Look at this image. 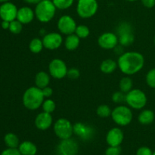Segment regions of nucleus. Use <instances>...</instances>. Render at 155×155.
<instances>
[{"label":"nucleus","instance_id":"nucleus-23","mask_svg":"<svg viewBox=\"0 0 155 155\" xmlns=\"http://www.w3.org/2000/svg\"><path fill=\"white\" fill-rule=\"evenodd\" d=\"M138 120L139 122L143 125L151 124L154 120V113L151 110H144L139 115Z\"/></svg>","mask_w":155,"mask_h":155},{"label":"nucleus","instance_id":"nucleus-4","mask_svg":"<svg viewBox=\"0 0 155 155\" xmlns=\"http://www.w3.org/2000/svg\"><path fill=\"white\" fill-rule=\"evenodd\" d=\"M147 101L146 95L141 89H132L126 94V102L129 107L135 110H140L145 107Z\"/></svg>","mask_w":155,"mask_h":155},{"label":"nucleus","instance_id":"nucleus-34","mask_svg":"<svg viewBox=\"0 0 155 155\" xmlns=\"http://www.w3.org/2000/svg\"><path fill=\"white\" fill-rule=\"evenodd\" d=\"M121 148L120 146H110L107 148L105 155H120Z\"/></svg>","mask_w":155,"mask_h":155},{"label":"nucleus","instance_id":"nucleus-1","mask_svg":"<svg viewBox=\"0 0 155 155\" xmlns=\"http://www.w3.org/2000/svg\"><path fill=\"white\" fill-rule=\"evenodd\" d=\"M145 58L138 51L122 53L117 61V66L123 74L131 76L137 74L143 68Z\"/></svg>","mask_w":155,"mask_h":155},{"label":"nucleus","instance_id":"nucleus-17","mask_svg":"<svg viewBox=\"0 0 155 155\" xmlns=\"http://www.w3.org/2000/svg\"><path fill=\"white\" fill-rule=\"evenodd\" d=\"M53 122L52 116L50 113L42 112L35 118V126L38 130H46L51 126Z\"/></svg>","mask_w":155,"mask_h":155},{"label":"nucleus","instance_id":"nucleus-38","mask_svg":"<svg viewBox=\"0 0 155 155\" xmlns=\"http://www.w3.org/2000/svg\"><path fill=\"white\" fill-rule=\"evenodd\" d=\"M42 91L45 98H50L53 94V89H51V87H49L48 86L43 88V89H42Z\"/></svg>","mask_w":155,"mask_h":155},{"label":"nucleus","instance_id":"nucleus-5","mask_svg":"<svg viewBox=\"0 0 155 155\" xmlns=\"http://www.w3.org/2000/svg\"><path fill=\"white\" fill-rule=\"evenodd\" d=\"M111 117L115 124L121 127H125L129 125L133 120V112L130 107L120 105L112 110Z\"/></svg>","mask_w":155,"mask_h":155},{"label":"nucleus","instance_id":"nucleus-45","mask_svg":"<svg viewBox=\"0 0 155 155\" xmlns=\"http://www.w3.org/2000/svg\"><path fill=\"white\" fill-rule=\"evenodd\" d=\"M153 155H155V151H154V153H153Z\"/></svg>","mask_w":155,"mask_h":155},{"label":"nucleus","instance_id":"nucleus-6","mask_svg":"<svg viewBox=\"0 0 155 155\" xmlns=\"http://www.w3.org/2000/svg\"><path fill=\"white\" fill-rule=\"evenodd\" d=\"M98 8L96 0H78L77 12L79 16L84 19H88L96 14Z\"/></svg>","mask_w":155,"mask_h":155},{"label":"nucleus","instance_id":"nucleus-20","mask_svg":"<svg viewBox=\"0 0 155 155\" xmlns=\"http://www.w3.org/2000/svg\"><path fill=\"white\" fill-rule=\"evenodd\" d=\"M50 82V76L48 73L45 71H39L37 73L35 77V83L36 86L39 89H43L48 86Z\"/></svg>","mask_w":155,"mask_h":155},{"label":"nucleus","instance_id":"nucleus-16","mask_svg":"<svg viewBox=\"0 0 155 155\" xmlns=\"http://www.w3.org/2000/svg\"><path fill=\"white\" fill-rule=\"evenodd\" d=\"M124 133L117 127L112 128L106 136V142L110 146H120L124 140Z\"/></svg>","mask_w":155,"mask_h":155},{"label":"nucleus","instance_id":"nucleus-44","mask_svg":"<svg viewBox=\"0 0 155 155\" xmlns=\"http://www.w3.org/2000/svg\"><path fill=\"white\" fill-rule=\"evenodd\" d=\"M154 44H155V36H154Z\"/></svg>","mask_w":155,"mask_h":155},{"label":"nucleus","instance_id":"nucleus-22","mask_svg":"<svg viewBox=\"0 0 155 155\" xmlns=\"http://www.w3.org/2000/svg\"><path fill=\"white\" fill-rule=\"evenodd\" d=\"M117 62L112 59H106L101 62L100 65V70L102 73L106 74H112L117 68Z\"/></svg>","mask_w":155,"mask_h":155},{"label":"nucleus","instance_id":"nucleus-9","mask_svg":"<svg viewBox=\"0 0 155 155\" xmlns=\"http://www.w3.org/2000/svg\"><path fill=\"white\" fill-rule=\"evenodd\" d=\"M68 71V69L66 64L61 59H53L48 65L49 74L53 78L57 80H61L66 77Z\"/></svg>","mask_w":155,"mask_h":155},{"label":"nucleus","instance_id":"nucleus-14","mask_svg":"<svg viewBox=\"0 0 155 155\" xmlns=\"http://www.w3.org/2000/svg\"><path fill=\"white\" fill-rule=\"evenodd\" d=\"M118 37L116 34L110 32L104 33L98 37V43L101 48L104 49H113L117 45Z\"/></svg>","mask_w":155,"mask_h":155},{"label":"nucleus","instance_id":"nucleus-26","mask_svg":"<svg viewBox=\"0 0 155 155\" xmlns=\"http://www.w3.org/2000/svg\"><path fill=\"white\" fill-rule=\"evenodd\" d=\"M43 48L44 45L42 40L39 38H34V39H32L30 42V45H29V48H30V51L35 53V54L40 52Z\"/></svg>","mask_w":155,"mask_h":155},{"label":"nucleus","instance_id":"nucleus-11","mask_svg":"<svg viewBox=\"0 0 155 155\" xmlns=\"http://www.w3.org/2000/svg\"><path fill=\"white\" fill-rule=\"evenodd\" d=\"M78 148V145L74 140L71 139H64L58 146L57 155H77Z\"/></svg>","mask_w":155,"mask_h":155},{"label":"nucleus","instance_id":"nucleus-2","mask_svg":"<svg viewBox=\"0 0 155 155\" xmlns=\"http://www.w3.org/2000/svg\"><path fill=\"white\" fill-rule=\"evenodd\" d=\"M44 98L45 97L42 89L37 86H32L24 92L23 95V104L28 110H37L42 106Z\"/></svg>","mask_w":155,"mask_h":155},{"label":"nucleus","instance_id":"nucleus-18","mask_svg":"<svg viewBox=\"0 0 155 155\" xmlns=\"http://www.w3.org/2000/svg\"><path fill=\"white\" fill-rule=\"evenodd\" d=\"M35 17V12L30 7L24 6L18 9L17 20L23 24H28L33 21Z\"/></svg>","mask_w":155,"mask_h":155},{"label":"nucleus","instance_id":"nucleus-43","mask_svg":"<svg viewBox=\"0 0 155 155\" xmlns=\"http://www.w3.org/2000/svg\"><path fill=\"white\" fill-rule=\"evenodd\" d=\"M126 1H128V2H135V1H137V0H126Z\"/></svg>","mask_w":155,"mask_h":155},{"label":"nucleus","instance_id":"nucleus-40","mask_svg":"<svg viewBox=\"0 0 155 155\" xmlns=\"http://www.w3.org/2000/svg\"><path fill=\"white\" fill-rule=\"evenodd\" d=\"M1 26L4 30H8L9 27H10V22H9V21H2Z\"/></svg>","mask_w":155,"mask_h":155},{"label":"nucleus","instance_id":"nucleus-31","mask_svg":"<svg viewBox=\"0 0 155 155\" xmlns=\"http://www.w3.org/2000/svg\"><path fill=\"white\" fill-rule=\"evenodd\" d=\"M42 109H43V111L51 114L55 110L56 105L55 103H54V101L53 100L48 98L46 100H44L43 103L42 104Z\"/></svg>","mask_w":155,"mask_h":155},{"label":"nucleus","instance_id":"nucleus-7","mask_svg":"<svg viewBox=\"0 0 155 155\" xmlns=\"http://www.w3.org/2000/svg\"><path fill=\"white\" fill-rule=\"evenodd\" d=\"M54 132L57 137L61 140L71 139L74 133V125L69 120L60 118L54 123Z\"/></svg>","mask_w":155,"mask_h":155},{"label":"nucleus","instance_id":"nucleus-30","mask_svg":"<svg viewBox=\"0 0 155 155\" xmlns=\"http://www.w3.org/2000/svg\"><path fill=\"white\" fill-rule=\"evenodd\" d=\"M23 29V24L18 20H14L10 22V27L8 30L14 34H19Z\"/></svg>","mask_w":155,"mask_h":155},{"label":"nucleus","instance_id":"nucleus-24","mask_svg":"<svg viewBox=\"0 0 155 155\" xmlns=\"http://www.w3.org/2000/svg\"><path fill=\"white\" fill-rule=\"evenodd\" d=\"M5 145L9 148H17L19 146V139L15 134L12 133H7L4 137Z\"/></svg>","mask_w":155,"mask_h":155},{"label":"nucleus","instance_id":"nucleus-13","mask_svg":"<svg viewBox=\"0 0 155 155\" xmlns=\"http://www.w3.org/2000/svg\"><path fill=\"white\" fill-rule=\"evenodd\" d=\"M18 9L16 5L10 2L2 3L0 6V18L2 21H11L17 19Z\"/></svg>","mask_w":155,"mask_h":155},{"label":"nucleus","instance_id":"nucleus-15","mask_svg":"<svg viewBox=\"0 0 155 155\" xmlns=\"http://www.w3.org/2000/svg\"><path fill=\"white\" fill-rule=\"evenodd\" d=\"M74 133L84 141H89L93 138L95 130L91 126L83 123H77L74 125Z\"/></svg>","mask_w":155,"mask_h":155},{"label":"nucleus","instance_id":"nucleus-3","mask_svg":"<svg viewBox=\"0 0 155 155\" xmlns=\"http://www.w3.org/2000/svg\"><path fill=\"white\" fill-rule=\"evenodd\" d=\"M56 9L52 0H41L35 8V16L40 22L48 23L55 15Z\"/></svg>","mask_w":155,"mask_h":155},{"label":"nucleus","instance_id":"nucleus-25","mask_svg":"<svg viewBox=\"0 0 155 155\" xmlns=\"http://www.w3.org/2000/svg\"><path fill=\"white\" fill-rule=\"evenodd\" d=\"M119 86L120 91H122L124 93H127V92H129L130 90L133 89V80L129 77H123L120 80V81Z\"/></svg>","mask_w":155,"mask_h":155},{"label":"nucleus","instance_id":"nucleus-21","mask_svg":"<svg viewBox=\"0 0 155 155\" xmlns=\"http://www.w3.org/2000/svg\"><path fill=\"white\" fill-rule=\"evenodd\" d=\"M80 39L75 34L68 35L64 41V45L66 48L69 51H74V50L77 49L80 45Z\"/></svg>","mask_w":155,"mask_h":155},{"label":"nucleus","instance_id":"nucleus-12","mask_svg":"<svg viewBox=\"0 0 155 155\" xmlns=\"http://www.w3.org/2000/svg\"><path fill=\"white\" fill-rule=\"evenodd\" d=\"M44 48L49 50H55L61 45L63 42V38L58 33H48L44 35L42 38Z\"/></svg>","mask_w":155,"mask_h":155},{"label":"nucleus","instance_id":"nucleus-32","mask_svg":"<svg viewBox=\"0 0 155 155\" xmlns=\"http://www.w3.org/2000/svg\"><path fill=\"white\" fill-rule=\"evenodd\" d=\"M146 83L151 88L155 89V68L150 70L146 75Z\"/></svg>","mask_w":155,"mask_h":155},{"label":"nucleus","instance_id":"nucleus-42","mask_svg":"<svg viewBox=\"0 0 155 155\" xmlns=\"http://www.w3.org/2000/svg\"><path fill=\"white\" fill-rule=\"evenodd\" d=\"M10 0H0V2L4 3V2H9Z\"/></svg>","mask_w":155,"mask_h":155},{"label":"nucleus","instance_id":"nucleus-8","mask_svg":"<svg viewBox=\"0 0 155 155\" xmlns=\"http://www.w3.org/2000/svg\"><path fill=\"white\" fill-rule=\"evenodd\" d=\"M117 32L118 41L122 46H129L133 43L135 36L131 24L127 22L121 23L118 26Z\"/></svg>","mask_w":155,"mask_h":155},{"label":"nucleus","instance_id":"nucleus-28","mask_svg":"<svg viewBox=\"0 0 155 155\" xmlns=\"http://www.w3.org/2000/svg\"><path fill=\"white\" fill-rule=\"evenodd\" d=\"M111 112L112 110H110V107L107 104H101L98 106L96 110L98 116L102 118H106L108 117L109 116H111Z\"/></svg>","mask_w":155,"mask_h":155},{"label":"nucleus","instance_id":"nucleus-41","mask_svg":"<svg viewBox=\"0 0 155 155\" xmlns=\"http://www.w3.org/2000/svg\"><path fill=\"white\" fill-rule=\"evenodd\" d=\"M40 1L41 0H25L26 2L28 3V4H36V5H37Z\"/></svg>","mask_w":155,"mask_h":155},{"label":"nucleus","instance_id":"nucleus-35","mask_svg":"<svg viewBox=\"0 0 155 155\" xmlns=\"http://www.w3.org/2000/svg\"><path fill=\"white\" fill-rule=\"evenodd\" d=\"M80 75V71L77 68H71L68 71V74H67V77L72 80H76V79L79 78Z\"/></svg>","mask_w":155,"mask_h":155},{"label":"nucleus","instance_id":"nucleus-33","mask_svg":"<svg viewBox=\"0 0 155 155\" xmlns=\"http://www.w3.org/2000/svg\"><path fill=\"white\" fill-rule=\"evenodd\" d=\"M126 94L127 93H124L122 91L114 92L112 95V101L117 104L124 102V101H126Z\"/></svg>","mask_w":155,"mask_h":155},{"label":"nucleus","instance_id":"nucleus-39","mask_svg":"<svg viewBox=\"0 0 155 155\" xmlns=\"http://www.w3.org/2000/svg\"><path fill=\"white\" fill-rule=\"evenodd\" d=\"M141 2L145 7L148 8H153L155 5V0H141Z\"/></svg>","mask_w":155,"mask_h":155},{"label":"nucleus","instance_id":"nucleus-36","mask_svg":"<svg viewBox=\"0 0 155 155\" xmlns=\"http://www.w3.org/2000/svg\"><path fill=\"white\" fill-rule=\"evenodd\" d=\"M136 155H153V152L148 147H141L137 150Z\"/></svg>","mask_w":155,"mask_h":155},{"label":"nucleus","instance_id":"nucleus-27","mask_svg":"<svg viewBox=\"0 0 155 155\" xmlns=\"http://www.w3.org/2000/svg\"><path fill=\"white\" fill-rule=\"evenodd\" d=\"M75 34L80 39H85V38H87L89 36V34H90V30H89V28L87 26L79 25L76 28Z\"/></svg>","mask_w":155,"mask_h":155},{"label":"nucleus","instance_id":"nucleus-10","mask_svg":"<svg viewBox=\"0 0 155 155\" xmlns=\"http://www.w3.org/2000/svg\"><path fill=\"white\" fill-rule=\"evenodd\" d=\"M58 29L64 35H71L75 33L77 25L74 18L70 15H63L58 21Z\"/></svg>","mask_w":155,"mask_h":155},{"label":"nucleus","instance_id":"nucleus-19","mask_svg":"<svg viewBox=\"0 0 155 155\" xmlns=\"http://www.w3.org/2000/svg\"><path fill=\"white\" fill-rule=\"evenodd\" d=\"M18 150L22 155H36L37 152L36 145L30 141H25L20 144Z\"/></svg>","mask_w":155,"mask_h":155},{"label":"nucleus","instance_id":"nucleus-29","mask_svg":"<svg viewBox=\"0 0 155 155\" xmlns=\"http://www.w3.org/2000/svg\"><path fill=\"white\" fill-rule=\"evenodd\" d=\"M56 8L64 10L69 8L74 4V0H52Z\"/></svg>","mask_w":155,"mask_h":155},{"label":"nucleus","instance_id":"nucleus-37","mask_svg":"<svg viewBox=\"0 0 155 155\" xmlns=\"http://www.w3.org/2000/svg\"><path fill=\"white\" fill-rule=\"evenodd\" d=\"M1 155H22L18 148H7L2 152Z\"/></svg>","mask_w":155,"mask_h":155}]
</instances>
